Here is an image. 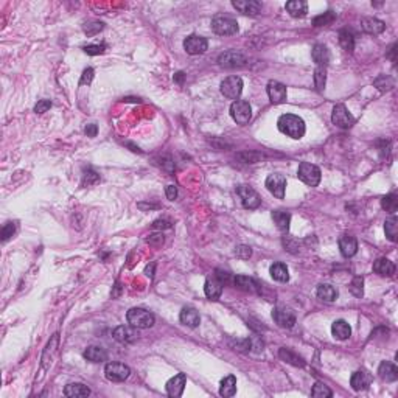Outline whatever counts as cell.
Returning a JSON list of instances; mask_svg holds the SVG:
<instances>
[{
    "instance_id": "1",
    "label": "cell",
    "mask_w": 398,
    "mask_h": 398,
    "mask_svg": "<svg viewBox=\"0 0 398 398\" xmlns=\"http://www.w3.org/2000/svg\"><path fill=\"white\" fill-rule=\"evenodd\" d=\"M277 128L280 132H283L285 136L298 140L305 136V121L294 114H283L279 120H277Z\"/></svg>"
},
{
    "instance_id": "2",
    "label": "cell",
    "mask_w": 398,
    "mask_h": 398,
    "mask_svg": "<svg viewBox=\"0 0 398 398\" xmlns=\"http://www.w3.org/2000/svg\"><path fill=\"white\" fill-rule=\"evenodd\" d=\"M128 323L132 328H151L154 325V314L143 308H131L126 313Z\"/></svg>"
},
{
    "instance_id": "3",
    "label": "cell",
    "mask_w": 398,
    "mask_h": 398,
    "mask_svg": "<svg viewBox=\"0 0 398 398\" xmlns=\"http://www.w3.org/2000/svg\"><path fill=\"white\" fill-rule=\"evenodd\" d=\"M212 28L216 35L221 36H232L237 35L240 30L238 22L229 16H215L212 20Z\"/></svg>"
},
{
    "instance_id": "4",
    "label": "cell",
    "mask_w": 398,
    "mask_h": 398,
    "mask_svg": "<svg viewBox=\"0 0 398 398\" xmlns=\"http://www.w3.org/2000/svg\"><path fill=\"white\" fill-rule=\"evenodd\" d=\"M297 178L310 187H317L319 182H320L322 174H320V170L316 165L308 163V162H302L301 165H298V170H297Z\"/></svg>"
},
{
    "instance_id": "5",
    "label": "cell",
    "mask_w": 398,
    "mask_h": 398,
    "mask_svg": "<svg viewBox=\"0 0 398 398\" xmlns=\"http://www.w3.org/2000/svg\"><path fill=\"white\" fill-rule=\"evenodd\" d=\"M105 375L109 381L114 383H121L124 380H128L131 375V369L123 364V362H109L105 367Z\"/></svg>"
},
{
    "instance_id": "6",
    "label": "cell",
    "mask_w": 398,
    "mask_h": 398,
    "mask_svg": "<svg viewBox=\"0 0 398 398\" xmlns=\"http://www.w3.org/2000/svg\"><path fill=\"white\" fill-rule=\"evenodd\" d=\"M230 115L238 124H246L252 118V108L244 100H235L230 106Z\"/></svg>"
},
{
    "instance_id": "7",
    "label": "cell",
    "mask_w": 398,
    "mask_h": 398,
    "mask_svg": "<svg viewBox=\"0 0 398 398\" xmlns=\"http://www.w3.org/2000/svg\"><path fill=\"white\" fill-rule=\"evenodd\" d=\"M237 193L241 199V204L244 209H249V210H252V209H257L260 207L261 204V197L258 196V193L252 188V187H249V185H240L237 188Z\"/></svg>"
},
{
    "instance_id": "8",
    "label": "cell",
    "mask_w": 398,
    "mask_h": 398,
    "mask_svg": "<svg viewBox=\"0 0 398 398\" xmlns=\"http://www.w3.org/2000/svg\"><path fill=\"white\" fill-rule=\"evenodd\" d=\"M331 121L336 124V126H339V128H342V129H348V128H352L353 124H355L353 115L348 112V109H347L344 105H336V106L333 108Z\"/></svg>"
},
{
    "instance_id": "9",
    "label": "cell",
    "mask_w": 398,
    "mask_h": 398,
    "mask_svg": "<svg viewBox=\"0 0 398 398\" xmlns=\"http://www.w3.org/2000/svg\"><path fill=\"white\" fill-rule=\"evenodd\" d=\"M243 92V80L240 77H227L221 83V93L229 100H238Z\"/></svg>"
},
{
    "instance_id": "10",
    "label": "cell",
    "mask_w": 398,
    "mask_h": 398,
    "mask_svg": "<svg viewBox=\"0 0 398 398\" xmlns=\"http://www.w3.org/2000/svg\"><path fill=\"white\" fill-rule=\"evenodd\" d=\"M246 62H247V58L243 53L235 52V50H230V52L222 53L218 58V64L221 67H224V69H238V67L246 65Z\"/></svg>"
},
{
    "instance_id": "11",
    "label": "cell",
    "mask_w": 398,
    "mask_h": 398,
    "mask_svg": "<svg viewBox=\"0 0 398 398\" xmlns=\"http://www.w3.org/2000/svg\"><path fill=\"white\" fill-rule=\"evenodd\" d=\"M266 188L279 199H283L285 197V188H286V178L283 174H279V173H274V174H269L268 179H266Z\"/></svg>"
},
{
    "instance_id": "12",
    "label": "cell",
    "mask_w": 398,
    "mask_h": 398,
    "mask_svg": "<svg viewBox=\"0 0 398 398\" xmlns=\"http://www.w3.org/2000/svg\"><path fill=\"white\" fill-rule=\"evenodd\" d=\"M184 48L188 55H203L207 52L209 48V42L206 38L203 36H196V35H191L188 36L185 41H184Z\"/></svg>"
},
{
    "instance_id": "13",
    "label": "cell",
    "mask_w": 398,
    "mask_h": 398,
    "mask_svg": "<svg viewBox=\"0 0 398 398\" xmlns=\"http://www.w3.org/2000/svg\"><path fill=\"white\" fill-rule=\"evenodd\" d=\"M272 319L282 328H292L295 325V316L291 310L277 307L272 310Z\"/></svg>"
},
{
    "instance_id": "14",
    "label": "cell",
    "mask_w": 398,
    "mask_h": 398,
    "mask_svg": "<svg viewBox=\"0 0 398 398\" xmlns=\"http://www.w3.org/2000/svg\"><path fill=\"white\" fill-rule=\"evenodd\" d=\"M268 95H269V100L271 103L274 105H280L283 102H286V86L279 83V81H269L268 83Z\"/></svg>"
},
{
    "instance_id": "15",
    "label": "cell",
    "mask_w": 398,
    "mask_h": 398,
    "mask_svg": "<svg viewBox=\"0 0 398 398\" xmlns=\"http://www.w3.org/2000/svg\"><path fill=\"white\" fill-rule=\"evenodd\" d=\"M185 384H187V377L185 373H178V375H174L171 380H168L167 383V393L173 398H178L182 395L184 389H185Z\"/></svg>"
},
{
    "instance_id": "16",
    "label": "cell",
    "mask_w": 398,
    "mask_h": 398,
    "mask_svg": "<svg viewBox=\"0 0 398 398\" xmlns=\"http://www.w3.org/2000/svg\"><path fill=\"white\" fill-rule=\"evenodd\" d=\"M232 5L235 10L247 16H257L263 8L261 2H257V0H234Z\"/></svg>"
},
{
    "instance_id": "17",
    "label": "cell",
    "mask_w": 398,
    "mask_h": 398,
    "mask_svg": "<svg viewBox=\"0 0 398 398\" xmlns=\"http://www.w3.org/2000/svg\"><path fill=\"white\" fill-rule=\"evenodd\" d=\"M339 251L345 258H350L358 252V241L355 237L344 235L339 238Z\"/></svg>"
},
{
    "instance_id": "18",
    "label": "cell",
    "mask_w": 398,
    "mask_h": 398,
    "mask_svg": "<svg viewBox=\"0 0 398 398\" xmlns=\"http://www.w3.org/2000/svg\"><path fill=\"white\" fill-rule=\"evenodd\" d=\"M372 384V377L369 375L367 372H362V370H358L355 372L352 378H350V386L353 387V390L356 392H361V390H366L369 389Z\"/></svg>"
},
{
    "instance_id": "19",
    "label": "cell",
    "mask_w": 398,
    "mask_h": 398,
    "mask_svg": "<svg viewBox=\"0 0 398 398\" xmlns=\"http://www.w3.org/2000/svg\"><path fill=\"white\" fill-rule=\"evenodd\" d=\"M361 27L369 35H381L386 30V23L377 17H364L361 20Z\"/></svg>"
},
{
    "instance_id": "20",
    "label": "cell",
    "mask_w": 398,
    "mask_h": 398,
    "mask_svg": "<svg viewBox=\"0 0 398 398\" xmlns=\"http://www.w3.org/2000/svg\"><path fill=\"white\" fill-rule=\"evenodd\" d=\"M313 61L317 64V67H327L330 62V52L323 44H316L311 52Z\"/></svg>"
},
{
    "instance_id": "21",
    "label": "cell",
    "mask_w": 398,
    "mask_h": 398,
    "mask_svg": "<svg viewBox=\"0 0 398 398\" xmlns=\"http://www.w3.org/2000/svg\"><path fill=\"white\" fill-rule=\"evenodd\" d=\"M179 319H181V322L184 323V325H187L190 328H196L199 323H201V316H199V313L194 308H191V307L182 308Z\"/></svg>"
},
{
    "instance_id": "22",
    "label": "cell",
    "mask_w": 398,
    "mask_h": 398,
    "mask_svg": "<svg viewBox=\"0 0 398 398\" xmlns=\"http://www.w3.org/2000/svg\"><path fill=\"white\" fill-rule=\"evenodd\" d=\"M331 333L336 339L339 341H345L352 336V327L348 325V322H345L344 319L335 320L331 325Z\"/></svg>"
},
{
    "instance_id": "23",
    "label": "cell",
    "mask_w": 398,
    "mask_h": 398,
    "mask_svg": "<svg viewBox=\"0 0 398 398\" xmlns=\"http://www.w3.org/2000/svg\"><path fill=\"white\" fill-rule=\"evenodd\" d=\"M112 336L115 341L121 342V344H131L137 339V335L136 331L131 328V327H126V325H120L117 327L114 331H112Z\"/></svg>"
},
{
    "instance_id": "24",
    "label": "cell",
    "mask_w": 398,
    "mask_h": 398,
    "mask_svg": "<svg viewBox=\"0 0 398 398\" xmlns=\"http://www.w3.org/2000/svg\"><path fill=\"white\" fill-rule=\"evenodd\" d=\"M378 375L387 381V383H393L398 380V369L395 364L389 362V361H383L378 367Z\"/></svg>"
},
{
    "instance_id": "25",
    "label": "cell",
    "mask_w": 398,
    "mask_h": 398,
    "mask_svg": "<svg viewBox=\"0 0 398 398\" xmlns=\"http://www.w3.org/2000/svg\"><path fill=\"white\" fill-rule=\"evenodd\" d=\"M64 395L70 398H83L90 395V389L83 383H70L64 389Z\"/></svg>"
},
{
    "instance_id": "26",
    "label": "cell",
    "mask_w": 398,
    "mask_h": 398,
    "mask_svg": "<svg viewBox=\"0 0 398 398\" xmlns=\"http://www.w3.org/2000/svg\"><path fill=\"white\" fill-rule=\"evenodd\" d=\"M373 271L381 277H392L395 274V264L389 258H378L373 263Z\"/></svg>"
},
{
    "instance_id": "27",
    "label": "cell",
    "mask_w": 398,
    "mask_h": 398,
    "mask_svg": "<svg viewBox=\"0 0 398 398\" xmlns=\"http://www.w3.org/2000/svg\"><path fill=\"white\" fill-rule=\"evenodd\" d=\"M222 282H219L216 277H212V279H207L206 282V286H204V291H206V295L210 298V301H218L222 294Z\"/></svg>"
},
{
    "instance_id": "28",
    "label": "cell",
    "mask_w": 398,
    "mask_h": 398,
    "mask_svg": "<svg viewBox=\"0 0 398 398\" xmlns=\"http://www.w3.org/2000/svg\"><path fill=\"white\" fill-rule=\"evenodd\" d=\"M83 356L90 361V362H105L108 359V353L105 348L102 347H96V345H92V347H87Z\"/></svg>"
},
{
    "instance_id": "29",
    "label": "cell",
    "mask_w": 398,
    "mask_h": 398,
    "mask_svg": "<svg viewBox=\"0 0 398 398\" xmlns=\"http://www.w3.org/2000/svg\"><path fill=\"white\" fill-rule=\"evenodd\" d=\"M234 283L238 289L246 291V292H258V282L254 280L252 277L247 276H237L234 279Z\"/></svg>"
},
{
    "instance_id": "30",
    "label": "cell",
    "mask_w": 398,
    "mask_h": 398,
    "mask_svg": "<svg viewBox=\"0 0 398 398\" xmlns=\"http://www.w3.org/2000/svg\"><path fill=\"white\" fill-rule=\"evenodd\" d=\"M285 8L292 17H304L308 13V5L304 0H291V2H286Z\"/></svg>"
},
{
    "instance_id": "31",
    "label": "cell",
    "mask_w": 398,
    "mask_h": 398,
    "mask_svg": "<svg viewBox=\"0 0 398 398\" xmlns=\"http://www.w3.org/2000/svg\"><path fill=\"white\" fill-rule=\"evenodd\" d=\"M237 393V378L234 375H229L224 380H221L219 386V395L224 398H230Z\"/></svg>"
},
{
    "instance_id": "32",
    "label": "cell",
    "mask_w": 398,
    "mask_h": 398,
    "mask_svg": "<svg viewBox=\"0 0 398 398\" xmlns=\"http://www.w3.org/2000/svg\"><path fill=\"white\" fill-rule=\"evenodd\" d=\"M279 356H280L285 362H288V364H291V366H294V367H304V366H305L304 358L298 356L297 353H294L292 350H289V348H286V347H282V348H280V350H279Z\"/></svg>"
},
{
    "instance_id": "33",
    "label": "cell",
    "mask_w": 398,
    "mask_h": 398,
    "mask_svg": "<svg viewBox=\"0 0 398 398\" xmlns=\"http://www.w3.org/2000/svg\"><path fill=\"white\" fill-rule=\"evenodd\" d=\"M271 272V277L277 282H288L289 280V271H288V266L285 263H274L269 269Z\"/></svg>"
},
{
    "instance_id": "34",
    "label": "cell",
    "mask_w": 398,
    "mask_h": 398,
    "mask_svg": "<svg viewBox=\"0 0 398 398\" xmlns=\"http://www.w3.org/2000/svg\"><path fill=\"white\" fill-rule=\"evenodd\" d=\"M272 219H274V222H276V226H277L279 230H282V232H288L289 230L291 215L288 212H282V210L272 212Z\"/></svg>"
},
{
    "instance_id": "35",
    "label": "cell",
    "mask_w": 398,
    "mask_h": 398,
    "mask_svg": "<svg viewBox=\"0 0 398 398\" xmlns=\"http://www.w3.org/2000/svg\"><path fill=\"white\" fill-rule=\"evenodd\" d=\"M384 232L389 241L396 243L398 241V218L395 215H392L390 218L386 219L384 222Z\"/></svg>"
},
{
    "instance_id": "36",
    "label": "cell",
    "mask_w": 398,
    "mask_h": 398,
    "mask_svg": "<svg viewBox=\"0 0 398 398\" xmlns=\"http://www.w3.org/2000/svg\"><path fill=\"white\" fill-rule=\"evenodd\" d=\"M316 294L323 302H335L338 298V291L331 285H319Z\"/></svg>"
},
{
    "instance_id": "37",
    "label": "cell",
    "mask_w": 398,
    "mask_h": 398,
    "mask_svg": "<svg viewBox=\"0 0 398 398\" xmlns=\"http://www.w3.org/2000/svg\"><path fill=\"white\" fill-rule=\"evenodd\" d=\"M339 44L345 50V52H353L355 48V38L348 30H341L339 31Z\"/></svg>"
},
{
    "instance_id": "38",
    "label": "cell",
    "mask_w": 398,
    "mask_h": 398,
    "mask_svg": "<svg viewBox=\"0 0 398 398\" xmlns=\"http://www.w3.org/2000/svg\"><path fill=\"white\" fill-rule=\"evenodd\" d=\"M381 207L389 212V213H395L398 210V196L395 193H390V194H386L383 199H381Z\"/></svg>"
},
{
    "instance_id": "39",
    "label": "cell",
    "mask_w": 398,
    "mask_h": 398,
    "mask_svg": "<svg viewBox=\"0 0 398 398\" xmlns=\"http://www.w3.org/2000/svg\"><path fill=\"white\" fill-rule=\"evenodd\" d=\"M327 83V70L325 67H316L314 69V86L319 92H323Z\"/></svg>"
},
{
    "instance_id": "40",
    "label": "cell",
    "mask_w": 398,
    "mask_h": 398,
    "mask_svg": "<svg viewBox=\"0 0 398 398\" xmlns=\"http://www.w3.org/2000/svg\"><path fill=\"white\" fill-rule=\"evenodd\" d=\"M336 20V13L333 11H327V13H323L317 17H314L313 20V25L314 27H325V25H330Z\"/></svg>"
},
{
    "instance_id": "41",
    "label": "cell",
    "mask_w": 398,
    "mask_h": 398,
    "mask_svg": "<svg viewBox=\"0 0 398 398\" xmlns=\"http://www.w3.org/2000/svg\"><path fill=\"white\" fill-rule=\"evenodd\" d=\"M348 289H350V292L355 297H362L364 295V279L359 277V276L353 277V280L350 282V285H348Z\"/></svg>"
},
{
    "instance_id": "42",
    "label": "cell",
    "mask_w": 398,
    "mask_h": 398,
    "mask_svg": "<svg viewBox=\"0 0 398 398\" xmlns=\"http://www.w3.org/2000/svg\"><path fill=\"white\" fill-rule=\"evenodd\" d=\"M311 395L316 398H327V396H333V392L323 383H316L311 389Z\"/></svg>"
},
{
    "instance_id": "43",
    "label": "cell",
    "mask_w": 398,
    "mask_h": 398,
    "mask_svg": "<svg viewBox=\"0 0 398 398\" xmlns=\"http://www.w3.org/2000/svg\"><path fill=\"white\" fill-rule=\"evenodd\" d=\"M103 28H105V23L103 22H96V20L89 22V23H86L83 27V30H84V33L87 36H95L96 33H100Z\"/></svg>"
},
{
    "instance_id": "44",
    "label": "cell",
    "mask_w": 398,
    "mask_h": 398,
    "mask_svg": "<svg viewBox=\"0 0 398 398\" xmlns=\"http://www.w3.org/2000/svg\"><path fill=\"white\" fill-rule=\"evenodd\" d=\"M375 86H377L381 92H386V90H389V89L393 87V81H392L390 78H387L386 75H381V77H378V78L375 80Z\"/></svg>"
},
{
    "instance_id": "45",
    "label": "cell",
    "mask_w": 398,
    "mask_h": 398,
    "mask_svg": "<svg viewBox=\"0 0 398 398\" xmlns=\"http://www.w3.org/2000/svg\"><path fill=\"white\" fill-rule=\"evenodd\" d=\"M100 181V176L98 174L95 173V171H92V170H87L84 174H83V185L86 187V185H92V184H96Z\"/></svg>"
},
{
    "instance_id": "46",
    "label": "cell",
    "mask_w": 398,
    "mask_h": 398,
    "mask_svg": "<svg viewBox=\"0 0 398 398\" xmlns=\"http://www.w3.org/2000/svg\"><path fill=\"white\" fill-rule=\"evenodd\" d=\"M16 232V222H7L2 227V241H8Z\"/></svg>"
},
{
    "instance_id": "47",
    "label": "cell",
    "mask_w": 398,
    "mask_h": 398,
    "mask_svg": "<svg viewBox=\"0 0 398 398\" xmlns=\"http://www.w3.org/2000/svg\"><path fill=\"white\" fill-rule=\"evenodd\" d=\"M83 50L90 56H96V55H103L105 53L106 45H86Z\"/></svg>"
},
{
    "instance_id": "48",
    "label": "cell",
    "mask_w": 398,
    "mask_h": 398,
    "mask_svg": "<svg viewBox=\"0 0 398 398\" xmlns=\"http://www.w3.org/2000/svg\"><path fill=\"white\" fill-rule=\"evenodd\" d=\"M240 157H241L246 163H255V162H258L260 159H263V154H260V153H243V154H240Z\"/></svg>"
},
{
    "instance_id": "49",
    "label": "cell",
    "mask_w": 398,
    "mask_h": 398,
    "mask_svg": "<svg viewBox=\"0 0 398 398\" xmlns=\"http://www.w3.org/2000/svg\"><path fill=\"white\" fill-rule=\"evenodd\" d=\"M235 254H237V257H240V258H243V260H247L249 257L252 255V249L249 247V246H238L237 251H235Z\"/></svg>"
},
{
    "instance_id": "50",
    "label": "cell",
    "mask_w": 398,
    "mask_h": 398,
    "mask_svg": "<svg viewBox=\"0 0 398 398\" xmlns=\"http://www.w3.org/2000/svg\"><path fill=\"white\" fill-rule=\"evenodd\" d=\"M50 108H52V102H50V100H41V102H38V105L35 106V112L36 114H44Z\"/></svg>"
},
{
    "instance_id": "51",
    "label": "cell",
    "mask_w": 398,
    "mask_h": 398,
    "mask_svg": "<svg viewBox=\"0 0 398 398\" xmlns=\"http://www.w3.org/2000/svg\"><path fill=\"white\" fill-rule=\"evenodd\" d=\"M163 241H165V238H163L162 234H154V235H149V238H146V243L149 246H156V247L162 246Z\"/></svg>"
},
{
    "instance_id": "52",
    "label": "cell",
    "mask_w": 398,
    "mask_h": 398,
    "mask_svg": "<svg viewBox=\"0 0 398 398\" xmlns=\"http://www.w3.org/2000/svg\"><path fill=\"white\" fill-rule=\"evenodd\" d=\"M93 75H95L93 69H86V70L83 72V75H81V80H80V86H84V84H90V83H92V80H93Z\"/></svg>"
},
{
    "instance_id": "53",
    "label": "cell",
    "mask_w": 398,
    "mask_h": 398,
    "mask_svg": "<svg viewBox=\"0 0 398 398\" xmlns=\"http://www.w3.org/2000/svg\"><path fill=\"white\" fill-rule=\"evenodd\" d=\"M154 229H170L171 227V221L170 219H156L153 222Z\"/></svg>"
},
{
    "instance_id": "54",
    "label": "cell",
    "mask_w": 398,
    "mask_h": 398,
    "mask_svg": "<svg viewBox=\"0 0 398 398\" xmlns=\"http://www.w3.org/2000/svg\"><path fill=\"white\" fill-rule=\"evenodd\" d=\"M165 193H167V197L170 199V201H174V199H176V196H178V188L174 187V185H168L167 190H165Z\"/></svg>"
},
{
    "instance_id": "55",
    "label": "cell",
    "mask_w": 398,
    "mask_h": 398,
    "mask_svg": "<svg viewBox=\"0 0 398 398\" xmlns=\"http://www.w3.org/2000/svg\"><path fill=\"white\" fill-rule=\"evenodd\" d=\"M96 132H98V126L95 123H90L86 126V134L87 137H96Z\"/></svg>"
},
{
    "instance_id": "56",
    "label": "cell",
    "mask_w": 398,
    "mask_h": 398,
    "mask_svg": "<svg viewBox=\"0 0 398 398\" xmlns=\"http://www.w3.org/2000/svg\"><path fill=\"white\" fill-rule=\"evenodd\" d=\"M154 268H156V264H154V263L148 264V266L145 268V274H146V276H148L149 279H153V277H154Z\"/></svg>"
},
{
    "instance_id": "57",
    "label": "cell",
    "mask_w": 398,
    "mask_h": 398,
    "mask_svg": "<svg viewBox=\"0 0 398 398\" xmlns=\"http://www.w3.org/2000/svg\"><path fill=\"white\" fill-rule=\"evenodd\" d=\"M174 81L182 83V81H184V73H182V72H179V73H176V75H174Z\"/></svg>"
}]
</instances>
